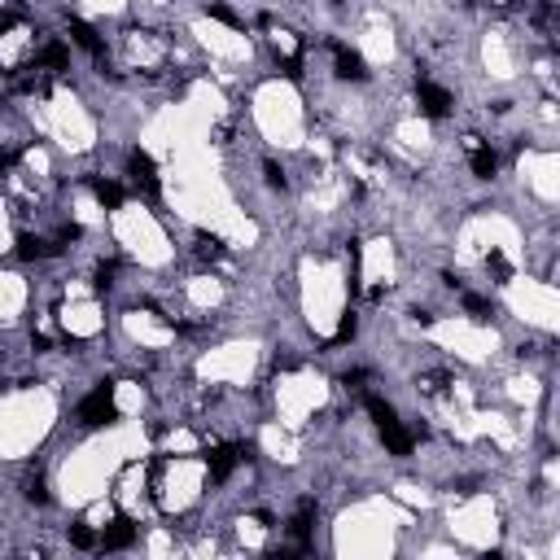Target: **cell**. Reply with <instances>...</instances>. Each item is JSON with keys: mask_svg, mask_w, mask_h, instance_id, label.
<instances>
[{"mask_svg": "<svg viewBox=\"0 0 560 560\" xmlns=\"http://www.w3.org/2000/svg\"><path fill=\"white\" fill-rule=\"evenodd\" d=\"M79 421H83V425H92V429H97V425H114V421H118L114 385H110V381H101V385L79 403Z\"/></svg>", "mask_w": 560, "mask_h": 560, "instance_id": "cell-1", "label": "cell"}, {"mask_svg": "<svg viewBox=\"0 0 560 560\" xmlns=\"http://www.w3.org/2000/svg\"><path fill=\"white\" fill-rule=\"evenodd\" d=\"M416 97H421V110H425L429 118H447V110H451V92H447V88H438V83L421 79V83H416Z\"/></svg>", "mask_w": 560, "mask_h": 560, "instance_id": "cell-2", "label": "cell"}, {"mask_svg": "<svg viewBox=\"0 0 560 560\" xmlns=\"http://www.w3.org/2000/svg\"><path fill=\"white\" fill-rule=\"evenodd\" d=\"M132 539H136V526L127 517H114L110 530L101 534V547H105V552H123V547H132Z\"/></svg>", "mask_w": 560, "mask_h": 560, "instance_id": "cell-3", "label": "cell"}, {"mask_svg": "<svg viewBox=\"0 0 560 560\" xmlns=\"http://www.w3.org/2000/svg\"><path fill=\"white\" fill-rule=\"evenodd\" d=\"M469 166H473V175H478V180H491L495 166H499V158H495V149H486V145H478V140L469 136Z\"/></svg>", "mask_w": 560, "mask_h": 560, "instance_id": "cell-4", "label": "cell"}, {"mask_svg": "<svg viewBox=\"0 0 560 560\" xmlns=\"http://www.w3.org/2000/svg\"><path fill=\"white\" fill-rule=\"evenodd\" d=\"M333 57H337V75L341 79H368V70H363V57L346 49V44H333Z\"/></svg>", "mask_w": 560, "mask_h": 560, "instance_id": "cell-5", "label": "cell"}, {"mask_svg": "<svg viewBox=\"0 0 560 560\" xmlns=\"http://www.w3.org/2000/svg\"><path fill=\"white\" fill-rule=\"evenodd\" d=\"M381 443H385L394 456H412V447H416V438L403 429L399 421H390V425H381Z\"/></svg>", "mask_w": 560, "mask_h": 560, "instance_id": "cell-6", "label": "cell"}, {"mask_svg": "<svg viewBox=\"0 0 560 560\" xmlns=\"http://www.w3.org/2000/svg\"><path fill=\"white\" fill-rule=\"evenodd\" d=\"M132 175L149 188L153 197H158V188H162V184H158V166H153V158H149L145 149H136V153H132Z\"/></svg>", "mask_w": 560, "mask_h": 560, "instance_id": "cell-7", "label": "cell"}, {"mask_svg": "<svg viewBox=\"0 0 560 560\" xmlns=\"http://www.w3.org/2000/svg\"><path fill=\"white\" fill-rule=\"evenodd\" d=\"M311 512H315V504H311V499H302V504H298L293 526H289V534H293V547H302V552H306V539H311Z\"/></svg>", "mask_w": 560, "mask_h": 560, "instance_id": "cell-8", "label": "cell"}, {"mask_svg": "<svg viewBox=\"0 0 560 560\" xmlns=\"http://www.w3.org/2000/svg\"><path fill=\"white\" fill-rule=\"evenodd\" d=\"M236 460H241V456H236V447H214L210 451V482H223L236 469Z\"/></svg>", "mask_w": 560, "mask_h": 560, "instance_id": "cell-9", "label": "cell"}, {"mask_svg": "<svg viewBox=\"0 0 560 560\" xmlns=\"http://www.w3.org/2000/svg\"><path fill=\"white\" fill-rule=\"evenodd\" d=\"M70 35H75V44L83 53H92V57H105V49H101V40H97V31L88 27L83 18H70Z\"/></svg>", "mask_w": 560, "mask_h": 560, "instance_id": "cell-10", "label": "cell"}, {"mask_svg": "<svg viewBox=\"0 0 560 560\" xmlns=\"http://www.w3.org/2000/svg\"><path fill=\"white\" fill-rule=\"evenodd\" d=\"M88 184H92V193H97V201H101L105 210H118V206L127 201V193H123V188H118L114 180H97V175H92Z\"/></svg>", "mask_w": 560, "mask_h": 560, "instance_id": "cell-11", "label": "cell"}, {"mask_svg": "<svg viewBox=\"0 0 560 560\" xmlns=\"http://www.w3.org/2000/svg\"><path fill=\"white\" fill-rule=\"evenodd\" d=\"M18 254L22 258H44V254H57V245H44V241H35V236L22 232L18 236Z\"/></svg>", "mask_w": 560, "mask_h": 560, "instance_id": "cell-12", "label": "cell"}, {"mask_svg": "<svg viewBox=\"0 0 560 560\" xmlns=\"http://www.w3.org/2000/svg\"><path fill=\"white\" fill-rule=\"evenodd\" d=\"M363 407L372 412V421H377V429H381V425H390V421H399V416H394V407H390L385 399H377V394H368V399H363Z\"/></svg>", "mask_w": 560, "mask_h": 560, "instance_id": "cell-13", "label": "cell"}, {"mask_svg": "<svg viewBox=\"0 0 560 560\" xmlns=\"http://www.w3.org/2000/svg\"><path fill=\"white\" fill-rule=\"evenodd\" d=\"M40 66L62 70L66 66V44H44V49H40Z\"/></svg>", "mask_w": 560, "mask_h": 560, "instance_id": "cell-14", "label": "cell"}, {"mask_svg": "<svg viewBox=\"0 0 560 560\" xmlns=\"http://www.w3.org/2000/svg\"><path fill=\"white\" fill-rule=\"evenodd\" d=\"M70 543H75L79 552H92V547H97L101 539H97V534H92L88 526H70Z\"/></svg>", "mask_w": 560, "mask_h": 560, "instance_id": "cell-15", "label": "cell"}, {"mask_svg": "<svg viewBox=\"0 0 560 560\" xmlns=\"http://www.w3.org/2000/svg\"><path fill=\"white\" fill-rule=\"evenodd\" d=\"M197 254L201 258H223V241L219 236H197Z\"/></svg>", "mask_w": 560, "mask_h": 560, "instance_id": "cell-16", "label": "cell"}, {"mask_svg": "<svg viewBox=\"0 0 560 560\" xmlns=\"http://www.w3.org/2000/svg\"><path fill=\"white\" fill-rule=\"evenodd\" d=\"M464 311H469L473 320H491V306H486L478 293H464Z\"/></svg>", "mask_w": 560, "mask_h": 560, "instance_id": "cell-17", "label": "cell"}, {"mask_svg": "<svg viewBox=\"0 0 560 560\" xmlns=\"http://www.w3.org/2000/svg\"><path fill=\"white\" fill-rule=\"evenodd\" d=\"M350 337H355V315H341L337 333H333V346H341V341H350Z\"/></svg>", "mask_w": 560, "mask_h": 560, "instance_id": "cell-18", "label": "cell"}, {"mask_svg": "<svg viewBox=\"0 0 560 560\" xmlns=\"http://www.w3.org/2000/svg\"><path fill=\"white\" fill-rule=\"evenodd\" d=\"M263 175H267V188H284V171H280L276 162H267V166H263Z\"/></svg>", "mask_w": 560, "mask_h": 560, "instance_id": "cell-19", "label": "cell"}, {"mask_svg": "<svg viewBox=\"0 0 560 560\" xmlns=\"http://www.w3.org/2000/svg\"><path fill=\"white\" fill-rule=\"evenodd\" d=\"M425 390H429V394H447V377L443 372H429L425 377Z\"/></svg>", "mask_w": 560, "mask_h": 560, "instance_id": "cell-20", "label": "cell"}, {"mask_svg": "<svg viewBox=\"0 0 560 560\" xmlns=\"http://www.w3.org/2000/svg\"><path fill=\"white\" fill-rule=\"evenodd\" d=\"M110 284H114V263H101V267H97V289L105 293Z\"/></svg>", "mask_w": 560, "mask_h": 560, "instance_id": "cell-21", "label": "cell"}, {"mask_svg": "<svg viewBox=\"0 0 560 560\" xmlns=\"http://www.w3.org/2000/svg\"><path fill=\"white\" fill-rule=\"evenodd\" d=\"M210 18H214V22H228V27H236V14H232L228 5H210Z\"/></svg>", "mask_w": 560, "mask_h": 560, "instance_id": "cell-22", "label": "cell"}, {"mask_svg": "<svg viewBox=\"0 0 560 560\" xmlns=\"http://www.w3.org/2000/svg\"><path fill=\"white\" fill-rule=\"evenodd\" d=\"M491 271H495L499 280H508V276H512V267H508V258H504V254H491Z\"/></svg>", "mask_w": 560, "mask_h": 560, "instance_id": "cell-23", "label": "cell"}, {"mask_svg": "<svg viewBox=\"0 0 560 560\" xmlns=\"http://www.w3.org/2000/svg\"><path fill=\"white\" fill-rule=\"evenodd\" d=\"M27 499H31V504H49V491H44V482H31V486H27Z\"/></svg>", "mask_w": 560, "mask_h": 560, "instance_id": "cell-24", "label": "cell"}, {"mask_svg": "<svg viewBox=\"0 0 560 560\" xmlns=\"http://www.w3.org/2000/svg\"><path fill=\"white\" fill-rule=\"evenodd\" d=\"M298 556H302V547H293V552H271L267 560H298Z\"/></svg>", "mask_w": 560, "mask_h": 560, "instance_id": "cell-25", "label": "cell"}, {"mask_svg": "<svg viewBox=\"0 0 560 560\" xmlns=\"http://www.w3.org/2000/svg\"><path fill=\"white\" fill-rule=\"evenodd\" d=\"M14 162V153H0V180H5V166Z\"/></svg>", "mask_w": 560, "mask_h": 560, "instance_id": "cell-26", "label": "cell"}, {"mask_svg": "<svg viewBox=\"0 0 560 560\" xmlns=\"http://www.w3.org/2000/svg\"><path fill=\"white\" fill-rule=\"evenodd\" d=\"M482 560H504V556H499V552H486V556H482Z\"/></svg>", "mask_w": 560, "mask_h": 560, "instance_id": "cell-27", "label": "cell"}]
</instances>
